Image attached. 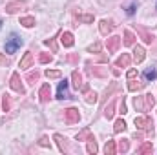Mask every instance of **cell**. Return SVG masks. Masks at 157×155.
<instances>
[{"label": "cell", "instance_id": "14", "mask_svg": "<svg viewBox=\"0 0 157 155\" xmlns=\"http://www.w3.org/2000/svg\"><path fill=\"white\" fill-rule=\"evenodd\" d=\"M144 88V82H141L139 78H130V82H128V89L130 91H139V89H143Z\"/></svg>", "mask_w": 157, "mask_h": 155}, {"label": "cell", "instance_id": "32", "mask_svg": "<svg viewBox=\"0 0 157 155\" xmlns=\"http://www.w3.org/2000/svg\"><path fill=\"white\" fill-rule=\"evenodd\" d=\"M53 60V55H49V53H40L39 55V62L40 64H49Z\"/></svg>", "mask_w": 157, "mask_h": 155}, {"label": "cell", "instance_id": "35", "mask_svg": "<svg viewBox=\"0 0 157 155\" xmlns=\"http://www.w3.org/2000/svg\"><path fill=\"white\" fill-rule=\"evenodd\" d=\"M60 71L59 70H46V77L48 78H60Z\"/></svg>", "mask_w": 157, "mask_h": 155}, {"label": "cell", "instance_id": "44", "mask_svg": "<svg viewBox=\"0 0 157 155\" xmlns=\"http://www.w3.org/2000/svg\"><path fill=\"white\" fill-rule=\"evenodd\" d=\"M66 60H68V62H78V55L71 53V55H68V57H66Z\"/></svg>", "mask_w": 157, "mask_h": 155}, {"label": "cell", "instance_id": "26", "mask_svg": "<svg viewBox=\"0 0 157 155\" xmlns=\"http://www.w3.org/2000/svg\"><path fill=\"white\" fill-rule=\"evenodd\" d=\"M84 97H86V102H88V104H95V102H97V93L91 91V89H88V91L84 93Z\"/></svg>", "mask_w": 157, "mask_h": 155}, {"label": "cell", "instance_id": "22", "mask_svg": "<svg viewBox=\"0 0 157 155\" xmlns=\"http://www.w3.org/2000/svg\"><path fill=\"white\" fill-rule=\"evenodd\" d=\"M137 31H139V35L143 37V40H144L146 44H152V42H154V35H152V33H148L146 29H143V28H137Z\"/></svg>", "mask_w": 157, "mask_h": 155}, {"label": "cell", "instance_id": "7", "mask_svg": "<svg viewBox=\"0 0 157 155\" xmlns=\"http://www.w3.org/2000/svg\"><path fill=\"white\" fill-rule=\"evenodd\" d=\"M31 64H33V53H31V51H26L24 57H22L20 62H18V68H20V70H28Z\"/></svg>", "mask_w": 157, "mask_h": 155}, {"label": "cell", "instance_id": "21", "mask_svg": "<svg viewBox=\"0 0 157 155\" xmlns=\"http://www.w3.org/2000/svg\"><path fill=\"white\" fill-rule=\"evenodd\" d=\"M137 152H139L141 155H148V153H152V152H154V146H152V142H148V141H146V142H143V144H141V148H139Z\"/></svg>", "mask_w": 157, "mask_h": 155}, {"label": "cell", "instance_id": "24", "mask_svg": "<svg viewBox=\"0 0 157 155\" xmlns=\"http://www.w3.org/2000/svg\"><path fill=\"white\" fill-rule=\"evenodd\" d=\"M124 44H126V46H133V44H135V35H133L130 29L124 31Z\"/></svg>", "mask_w": 157, "mask_h": 155}, {"label": "cell", "instance_id": "25", "mask_svg": "<svg viewBox=\"0 0 157 155\" xmlns=\"http://www.w3.org/2000/svg\"><path fill=\"white\" fill-rule=\"evenodd\" d=\"M128 150H130V142H128V139H122V141H119L117 152H121V153H126Z\"/></svg>", "mask_w": 157, "mask_h": 155}, {"label": "cell", "instance_id": "3", "mask_svg": "<svg viewBox=\"0 0 157 155\" xmlns=\"http://www.w3.org/2000/svg\"><path fill=\"white\" fill-rule=\"evenodd\" d=\"M24 7H26V0H13V2H9V4L6 6V13L15 15V13H18V11L24 9Z\"/></svg>", "mask_w": 157, "mask_h": 155}, {"label": "cell", "instance_id": "33", "mask_svg": "<svg viewBox=\"0 0 157 155\" xmlns=\"http://www.w3.org/2000/svg\"><path fill=\"white\" fill-rule=\"evenodd\" d=\"M39 77H40L39 71H29V73H28V77H26V80H28L29 84H35V82L39 80Z\"/></svg>", "mask_w": 157, "mask_h": 155}, {"label": "cell", "instance_id": "11", "mask_svg": "<svg viewBox=\"0 0 157 155\" xmlns=\"http://www.w3.org/2000/svg\"><path fill=\"white\" fill-rule=\"evenodd\" d=\"M119 44H121V37L113 35V37H110V39H108L106 47H108V51H110V53H115V51H117V47H119Z\"/></svg>", "mask_w": 157, "mask_h": 155}, {"label": "cell", "instance_id": "30", "mask_svg": "<svg viewBox=\"0 0 157 155\" xmlns=\"http://www.w3.org/2000/svg\"><path fill=\"white\" fill-rule=\"evenodd\" d=\"M124 130H126V122H124L122 119L115 120V124H113V131H115V133H121V131H124Z\"/></svg>", "mask_w": 157, "mask_h": 155}, {"label": "cell", "instance_id": "17", "mask_svg": "<svg viewBox=\"0 0 157 155\" xmlns=\"http://www.w3.org/2000/svg\"><path fill=\"white\" fill-rule=\"evenodd\" d=\"M71 80H73V88H75V89L78 91V89H80V86H82L84 82H82V75L78 73L77 70H75V71L71 73Z\"/></svg>", "mask_w": 157, "mask_h": 155}, {"label": "cell", "instance_id": "16", "mask_svg": "<svg viewBox=\"0 0 157 155\" xmlns=\"http://www.w3.org/2000/svg\"><path fill=\"white\" fill-rule=\"evenodd\" d=\"M99 29H101L102 35H108V33L113 29V24H112L110 20H101V22H99Z\"/></svg>", "mask_w": 157, "mask_h": 155}, {"label": "cell", "instance_id": "20", "mask_svg": "<svg viewBox=\"0 0 157 155\" xmlns=\"http://www.w3.org/2000/svg\"><path fill=\"white\" fill-rule=\"evenodd\" d=\"M115 104H117V102H115V100H112V102L104 108V117H106L108 120H110V119H113V113H115Z\"/></svg>", "mask_w": 157, "mask_h": 155}, {"label": "cell", "instance_id": "27", "mask_svg": "<svg viewBox=\"0 0 157 155\" xmlns=\"http://www.w3.org/2000/svg\"><path fill=\"white\" fill-rule=\"evenodd\" d=\"M133 106L137 112H144V97H135L133 99Z\"/></svg>", "mask_w": 157, "mask_h": 155}, {"label": "cell", "instance_id": "23", "mask_svg": "<svg viewBox=\"0 0 157 155\" xmlns=\"http://www.w3.org/2000/svg\"><path fill=\"white\" fill-rule=\"evenodd\" d=\"M115 152H117V144H115V141H108L106 146H104V153L106 155H113Z\"/></svg>", "mask_w": 157, "mask_h": 155}, {"label": "cell", "instance_id": "15", "mask_svg": "<svg viewBox=\"0 0 157 155\" xmlns=\"http://www.w3.org/2000/svg\"><path fill=\"white\" fill-rule=\"evenodd\" d=\"M91 75H95V77H106L108 75V68H101V66H90V70H88Z\"/></svg>", "mask_w": 157, "mask_h": 155}, {"label": "cell", "instance_id": "8", "mask_svg": "<svg viewBox=\"0 0 157 155\" xmlns=\"http://www.w3.org/2000/svg\"><path fill=\"white\" fill-rule=\"evenodd\" d=\"M68 86H70V82H68V80H62V82L59 84V89H57V99H70Z\"/></svg>", "mask_w": 157, "mask_h": 155}, {"label": "cell", "instance_id": "45", "mask_svg": "<svg viewBox=\"0 0 157 155\" xmlns=\"http://www.w3.org/2000/svg\"><path fill=\"white\" fill-rule=\"evenodd\" d=\"M135 7H137V4H132V7L128 9V15H133V11H135Z\"/></svg>", "mask_w": 157, "mask_h": 155}, {"label": "cell", "instance_id": "19", "mask_svg": "<svg viewBox=\"0 0 157 155\" xmlns=\"http://www.w3.org/2000/svg\"><path fill=\"white\" fill-rule=\"evenodd\" d=\"M90 139H93V135H91V130H90V128H84L82 131H78V133H77V141H90Z\"/></svg>", "mask_w": 157, "mask_h": 155}, {"label": "cell", "instance_id": "5", "mask_svg": "<svg viewBox=\"0 0 157 155\" xmlns=\"http://www.w3.org/2000/svg\"><path fill=\"white\" fill-rule=\"evenodd\" d=\"M9 86H11L13 91H18V93H22V95L26 93V89H24V86H22V82H20V75H18V73H13V75H11Z\"/></svg>", "mask_w": 157, "mask_h": 155}, {"label": "cell", "instance_id": "31", "mask_svg": "<svg viewBox=\"0 0 157 155\" xmlns=\"http://www.w3.org/2000/svg\"><path fill=\"white\" fill-rule=\"evenodd\" d=\"M97 150H99V148H97L95 139H90V141H88V146H86V152H88V153H97Z\"/></svg>", "mask_w": 157, "mask_h": 155}, {"label": "cell", "instance_id": "10", "mask_svg": "<svg viewBox=\"0 0 157 155\" xmlns=\"http://www.w3.org/2000/svg\"><path fill=\"white\" fill-rule=\"evenodd\" d=\"M53 139L57 141V144H59V150H60L62 153H66V152L70 150V148H68V139H66V137H62L60 133H55V135H53Z\"/></svg>", "mask_w": 157, "mask_h": 155}, {"label": "cell", "instance_id": "28", "mask_svg": "<svg viewBox=\"0 0 157 155\" xmlns=\"http://www.w3.org/2000/svg\"><path fill=\"white\" fill-rule=\"evenodd\" d=\"M20 24H22L24 28H33V26H35V18H33V17H22V18H20Z\"/></svg>", "mask_w": 157, "mask_h": 155}, {"label": "cell", "instance_id": "4", "mask_svg": "<svg viewBox=\"0 0 157 155\" xmlns=\"http://www.w3.org/2000/svg\"><path fill=\"white\" fill-rule=\"evenodd\" d=\"M78 119H80V113H78L77 108H68V110H64V120H66L68 124H75V122H78Z\"/></svg>", "mask_w": 157, "mask_h": 155}, {"label": "cell", "instance_id": "39", "mask_svg": "<svg viewBox=\"0 0 157 155\" xmlns=\"http://www.w3.org/2000/svg\"><path fill=\"white\" fill-rule=\"evenodd\" d=\"M78 20H82V22H86V24H91V22H93V15H80Z\"/></svg>", "mask_w": 157, "mask_h": 155}, {"label": "cell", "instance_id": "2", "mask_svg": "<svg viewBox=\"0 0 157 155\" xmlns=\"http://www.w3.org/2000/svg\"><path fill=\"white\" fill-rule=\"evenodd\" d=\"M20 46H22V39L17 33H11L7 42H6V53H15Z\"/></svg>", "mask_w": 157, "mask_h": 155}, {"label": "cell", "instance_id": "34", "mask_svg": "<svg viewBox=\"0 0 157 155\" xmlns=\"http://www.w3.org/2000/svg\"><path fill=\"white\" fill-rule=\"evenodd\" d=\"M144 77H146V80H154V78H157L155 68H148V70L144 71Z\"/></svg>", "mask_w": 157, "mask_h": 155}, {"label": "cell", "instance_id": "6", "mask_svg": "<svg viewBox=\"0 0 157 155\" xmlns=\"http://www.w3.org/2000/svg\"><path fill=\"white\" fill-rule=\"evenodd\" d=\"M39 97H40L42 104L49 102V99H51V88H49V84H42V88H40V91H39Z\"/></svg>", "mask_w": 157, "mask_h": 155}, {"label": "cell", "instance_id": "29", "mask_svg": "<svg viewBox=\"0 0 157 155\" xmlns=\"http://www.w3.org/2000/svg\"><path fill=\"white\" fill-rule=\"evenodd\" d=\"M2 108H4V112H9L11 110V97L7 93L2 95Z\"/></svg>", "mask_w": 157, "mask_h": 155}, {"label": "cell", "instance_id": "1", "mask_svg": "<svg viewBox=\"0 0 157 155\" xmlns=\"http://www.w3.org/2000/svg\"><path fill=\"white\" fill-rule=\"evenodd\" d=\"M133 122H135V126H137L139 130H148V133L154 135V128H152V126H154V120H152L150 117H146V115L144 117H135Z\"/></svg>", "mask_w": 157, "mask_h": 155}, {"label": "cell", "instance_id": "38", "mask_svg": "<svg viewBox=\"0 0 157 155\" xmlns=\"http://www.w3.org/2000/svg\"><path fill=\"white\" fill-rule=\"evenodd\" d=\"M39 144L42 146V148H51V142H49V139H48L46 135H44V137L39 141Z\"/></svg>", "mask_w": 157, "mask_h": 155}, {"label": "cell", "instance_id": "37", "mask_svg": "<svg viewBox=\"0 0 157 155\" xmlns=\"http://www.w3.org/2000/svg\"><path fill=\"white\" fill-rule=\"evenodd\" d=\"M44 44H46V46H49L53 53H57V42H55V39H48V40H44Z\"/></svg>", "mask_w": 157, "mask_h": 155}, {"label": "cell", "instance_id": "43", "mask_svg": "<svg viewBox=\"0 0 157 155\" xmlns=\"http://www.w3.org/2000/svg\"><path fill=\"white\" fill-rule=\"evenodd\" d=\"M119 113H128V108H126V102H124V97H122V100H121V110H119Z\"/></svg>", "mask_w": 157, "mask_h": 155}, {"label": "cell", "instance_id": "18", "mask_svg": "<svg viewBox=\"0 0 157 155\" xmlns=\"http://www.w3.org/2000/svg\"><path fill=\"white\" fill-rule=\"evenodd\" d=\"M155 106V97L152 95V93H148V95H144V112H148V110H152Z\"/></svg>", "mask_w": 157, "mask_h": 155}, {"label": "cell", "instance_id": "47", "mask_svg": "<svg viewBox=\"0 0 157 155\" xmlns=\"http://www.w3.org/2000/svg\"><path fill=\"white\" fill-rule=\"evenodd\" d=\"M112 73H113L115 77H119V75H121V70H119V68H113V70H112Z\"/></svg>", "mask_w": 157, "mask_h": 155}, {"label": "cell", "instance_id": "12", "mask_svg": "<svg viewBox=\"0 0 157 155\" xmlns=\"http://www.w3.org/2000/svg\"><path fill=\"white\" fill-rule=\"evenodd\" d=\"M60 42H62V46H64V47H71V46L75 44L73 35H71L70 31H62V33H60Z\"/></svg>", "mask_w": 157, "mask_h": 155}, {"label": "cell", "instance_id": "13", "mask_svg": "<svg viewBox=\"0 0 157 155\" xmlns=\"http://www.w3.org/2000/svg\"><path fill=\"white\" fill-rule=\"evenodd\" d=\"M130 62H132V57H130L128 53H122V55L117 59L115 66H117V68H128V66H130Z\"/></svg>", "mask_w": 157, "mask_h": 155}, {"label": "cell", "instance_id": "9", "mask_svg": "<svg viewBox=\"0 0 157 155\" xmlns=\"http://www.w3.org/2000/svg\"><path fill=\"white\" fill-rule=\"evenodd\" d=\"M144 57H146L144 47H143V46H135V47H133V60H135V64H141V62L144 60Z\"/></svg>", "mask_w": 157, "mask_h": 155}, {"label": "cell", "instance_id": "36", "mask_svg": "<svg viewBox=\"0 0 157 155\" xmlns=\"http://www.w3.org/2000/svg\"><path fill=\"white\" fill-rule=\"evenodd\" d=\"M101 49H102V44H101V42H93V44L88 47V51H90V53H99Z\"/></svg>", "mask_w": 157, "mask_h": 155}, {"label": "cell", "instance_id": "46", "mask_svg": "<svg viewBox=\"0 0 157 155\" xmlns=\"http://www.w3.org/2000/svg\"><path fill=\"white\" fill-rule=\"evenodd\" d=\"M133 137H135V139H143V137H144V133H141V131H135V133H133Z\"/></svg>", "mask_w": 157, "mask_h": 155}, {"label": "cell", "instance_id": "40", "mask_svg": "<svg viewBox=\"0 0 157 155\" xmlns=\"http://www.w3.org/2000/svg\"><path fill=\"white\" fill-rule=\"evenodd\" d=\"M6 66H9V59L4 53H0V68H6Z\"/></svg>", "mask_w": 157, "mask_h": 155}, {"label": "cell", "instance_id": "42", "mask_svg": "<svg viewBox=\"0 0 157 155\" xmlns=\"http://www.w3.org/2000/svg\"><path fill=\"white\" fill-rule=\"evenodd\" d=\"M137 75H139V73H137V70H135V68L128 70V73H126V77H128V80H130V78H135Z\"/></svg>", "mask_w": 157, "mask_h": 155}, {"label": "cell", "instance_id": "48", "mask_svg": "<svg viewBox=\"0 0 157 155\" xmlns=\"http://www.w3.org/2000/svg\"><path fill=\"white\" fill-rule=\"evenodd\" d=\"M0 28H2V20H0Z\"/></svg>", "mask_w": 157, "mask_h": 155}, {"label": "cell", "instance_id": "41", "mask_svg": "<svg viewBox=\"0 0 157 155\" xmlns=\"http://www.w3.org/2000/svg\"><path fill=\"white\" fill-rule=\"evenodd\" d=\"M115 89H117V82H112V86H110V88L106 89V93H104V95H106V97H110V95H112V93H113Z\"/></svg>", "mask_w": 157, "mask_h": 155}]
</instances>
